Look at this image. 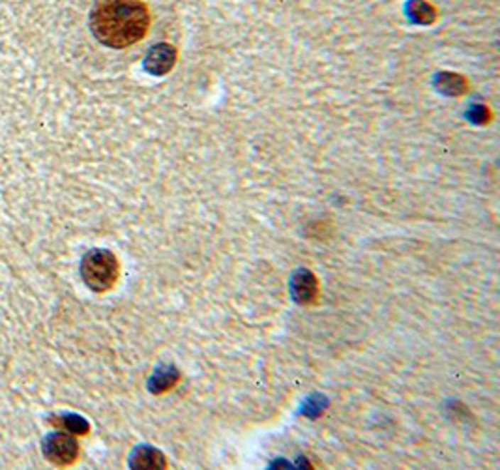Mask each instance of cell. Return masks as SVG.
<instances>
[{"instance_id": "7a4b0ae2", "label": "cell", "mask_w": 500, "mask_h": 470, "mask_svg": "<svg viewBox=\"0 0 500 470\" xmlns=\"http://www.w3.org/2000/svg\"><path fill=\"white\" fill-rule=\"evenodd\" d=\"M120 265L113 251L90 250L81 261V277L94 292H107L119 282Z\"/></svg>"}, {"instance_id": "5b68a950", "label": "cell", "mask_w": 500, "mask_h": 470, "mask_svg": "<svg viewBox=\"0 0 500 470\" xmlns=\"http://www.w3.org/2000/svg\"><path fill=\"white\" fill-rule=\"evenodd\" d=\"M176 64V49L169 43H158L152 47L145 58L146 72L152 75H167Z\"/></svg>"}, {"instance_id": "8fae6325", "label": "cell", "mask_w": 500, "mask_h": 470, "mask_svg": "<svg viewBox=\"0 0 500 470\" xmlns=\"http://www.w3.org/2000/svg\"><path fill=\"white\" fill-rule=\"evenodd\" d=\"M469 117L470 118H476V122H484L485 117H487V113H485V109L479 107V109H476V111H472V113H470ZM485 122H487V120H485Z\"/></svg>"}, {"instance_id": "3957f363", "label": "cell", "mask_w": 500, "mask_h": 470, "mask_svg": "<svg viewBox=\"0 0 500 470\" xmlns=\"http://www.w3.org/2000/svg\"><path fill=\"white\" fill-rule=\"evenodd\" d=\"M43 455L57 466L73 465L79 457V444L72 433H51L43 439Z\"/></svg>"}, {"instance_id": "277c9868", "label": "cell", "mask_w": 500, "mask_h": 470, "mask_svg": "<svg viewBox=\"0 0 500 470\" xmlns=\"http://www.w3.org/2000/svg\"><path fill=\"white\" fill-rule=\"evenodd\" d=\"M290 297L300 306H311L319 298V279L308 268H298L290 276Z\"/></svg>"}, {"instance_id": "52a82bcc", "label": "cell", "mask_w": 500, "mask_h": 470, "mask_svg": "<svg viewBox=\"0 0 500 470\" xmlns=\"http://www.w3.org/2000/svg\"><path fill=\"white\" fill-rule=\"evenodd\" d=\"M180 380V371L173 365H161L154 371L148 380V390L152 394H163L167 390L175 388Z\"/></svg>"}, {"instance_id": "9c48e42d", "label": "cell", "mask_w": 500, "mask_h": 470, "mask_svg": "<svg viewBox=\"0 0 500 470\" xmlns=\"http://www.w3.org/2000/svg\"><path fill=\"white\" fill-rule=\"evenodd\" d=\"M51 422L72 434H87L90 431V424L79 414H62V416L51 418Z\"/></svg>"}, {"instance_id": "6da1fadb", "label": "cell", "mask_w": 500, "mask_h": 470, "mask_svg": "<svg viewBox=\"0 0 500 470\" xmlns=\"http://www.w3.org/2000/svg\"><path fill=\"white\" fill-rule=\"evenodd\" d=\"M148 8L143 0H98L90 11L96 40L113 49H124L146 36Z\"/></svg>"}, {"instance_id": "30bf717a", "label": "cell", "mask_w": 500, "mask_h": 470, "mask_svg": "<svg viewBox=\"0 0 500 470\" xmlns=\"http://www.w3.org/2000/svg\"><path fill=\"white\" fill-rule=\"evenodd\" d=\"M408 14L416 23H431L435 19V10L425 0H413L408 6Z\"/></svg>"}, {"instance_id": "ba28073f", "label": "cell", "mask_w": 500, "mask_h": 470, "mask_svg": "<svg viewBox=\"0 0 500 470\" xmlns=\"http://www.w3.org/2000/svg\"><path fill=\"white\" fill-rule=\"evenodd\" d=\"M435 85L448 96H459L467 90V79L459 73H438Z\"/></svg>"}, {"instance_id": "8992f818", "label": "cell", "mask_w": 500, "mask_h": 470, "mask_svg": "<svg viewBox=\"0 0 500 470\" xmlns=\"http://www.w3.org/2000/svg\"><path fill=\"white\" fill-rule=\"evenodd\" d=\"M129 466L137 470H160L165 469L167 459L165 455L152 446H139L129 457Z\"/></svg>"}]
</instances>
